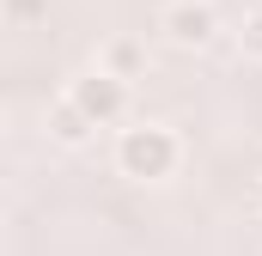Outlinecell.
<instances>
[{"mask_svg":"<svg viewBox=\"0 0 262 256\" xmlns=\"http://www.w3.org/2000/svg\"><path fill=\"white\" fill-rule=\"evenodd\" d=\"M49 134H55L61 146H85V140H92V122H85V110H79L73 98H55V104H49Z\"/></svg>","mask_w":262,"mask_h":256,"instance_id":"obj_4","label":"cell"},{"mask_svg":"<svg viewBox=\"0 0 262 256\" xmlns=\"http://www.w3.org/2000/svg\"><path fill=\"white\" fill-rule=\"evenodd\" d=\"M159 31H165L177 49H207V43L220 37V12H213L207 0H171L165 18H159Z\"/></svg>","mask_w":262,"mask_h":256,"instance_id":"obj_3","label":"cell"},{"mask_svg":"<svg viewBox=\"0 0 262 256\" xmlns=\"http://www.w3.org/2000/svg\"><path fill=\"white\" fill-rule=\"evenodd\" d=\"M67 98L85 110V122L92 128H110L128 116V79H116L110 67H92V73H79L73 86H67Z\"/></svg>","mask_w":262,"mask_h":256,"instance_id":"obj_2","label":"cell"},{"mask_svg":"<svg viewBox=\"0 0 262 256\" xmlns=\"http://www.w3.org/2000/svg\"><path fill=\"white\" fill-rule=\"evenodd\" d=\"M0 12H6L12 25H37V18L49 12V0H0Z\"/></svg>","mask_w":262,"mask_h":256,"instance_id":"obj_7","label":"cell"},{"mask_svg":"<svg viewBox=\"0 0 262 256\" xmlns=\"http://www.w3.org/2000/svg\"><path fill=\"white\" fill-rule=\"evenodd\" d=\"M98 67H110L116 79H134V73L146 67V49H140L134 37H110V43H104V61H98Z\"/></svg>","mask_w":262,"mask_h":256,"instance_id":"obj_5","label":"cell"},{"mask_svg":"<svg viewBox=\"0 0 262 256\" xmlns=\"http://www.w3.org/2000/svg\"><path fill=\"white\" fill-rule=\"evenodd\" d=\"M177 159H183V140L165 122H134L116 134V171L134 183H165L177 171Z\"/></svg>","mask_w":262,"mask_h":256,"instance_id":"obj_1","label":"cell"},{"mask_svg":"<svg viewBox=\"0 0 262 256\" xmlns=\"http://www.w3.org/2000/svg\"><path fill=\"white\" fill-rule=\"evenodd\" d=\"M238 49H244L250 61H262V12H244V25H238Z\"/></svg>","mask_w":262,"mask_h":256,"instance_id":"obj_6","label":"cell"}]
</instances>
